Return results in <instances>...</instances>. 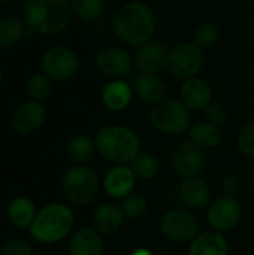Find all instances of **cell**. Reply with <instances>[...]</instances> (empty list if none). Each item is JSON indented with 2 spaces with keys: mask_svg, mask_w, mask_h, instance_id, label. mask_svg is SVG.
Instances as JSON below:
<instances>
[{
  "mask_svg": "<svg viewBox=\"0 0 254 255\" xmlns=\"http://www.w3.org/2000/svg\"><path fill=\"white\" fill-rule=\"evenodd\" d=\"M157 28V18L154 10L141 0L124 3L112 19V30L115 36L126 45L141 46L151 40Z\"/></svg>",
  "mask_w": 254,
  "mask_h": 255,
  "instance_id": "obj_1",
  "label": "cell"
},
{
  "mask_svg": "<svg viewBox=\"0 0 254 255\" xmlns=\"http://www.w3.org/2000/svg\"><path fill=\"white\" fill-rule=\"evenodd\" d=\"M70 0H27L24 21L34 33L52 36L64 31L72 19Z\"/></svg>",
  "mask_w": 254,
  "mask_h": 255,
  "instance_id": "obj_2",
  "label": "cell"
},
{
  "mask_svg": "<svg viewBox=\"0 0 254 255\" xmlns=\"http://www.w3.org/2000/svg\"><path fill=\"white\" fill-rule=\"evenodd\" d=\"M96 152L109 163L130 164L141 152V140L138 134L126 126H106L94 139Z\"/></svg>",
  "mask_w": 254,
  "mask_h": 255,
  "instance_id": "obj_3",
  "label": "cell"
},
{
  "mask_svg": "<svg viewBox=\"0 0 254 255\" xmlns=\"http://www.w3.org/2000/svg\"><path fill=\"white\" fill-rule=\"evenodd\" d=\"M73 212L63 203H49L34 217L28 232L39 244H55L64 239L73 229Z\"/></svg>",
  "mask_w": 254,
  "mask_h": 255,
  "instance_id": "obj_4",
  "label": "cell"
},
{
  "mask_svg": "<svg viewBox=\"0 0 254 255\" xmlns=\"http://www.w3.org/2000/svg\"><path fill=\"white\" fill-rule=\"evenodd\" d=\"M61 187L70 203L76 206H85L96 200L100 182L94 169L88 167L87 164H76L64 173Z\"/></svg>",
  "mask_w": 254,
  "mask_h": 255,
  "instance_id": "obj_5",
  "label": "cell"
},
{
  "mask_svg": "<svg viewBox=\"0 0 254 255\" xmlns=\"http://www.w3.org/2000/svg\"><path fill=\"white\" fill-rule=\"evenodd\" d=\"M150 123L163 134L180 136L192 127L190 109L178 99H165L151 109Z\"/></svg>",
  "mask_w": 254,
  "mask_h": 255,
  "instance_id": "obj_6",
  "label": "cell"
},
{
  "mask_svg": "<svg viewBox=\"0 0 254 255\" xmlns=\"http://www.w3.org/2000/svg\"><path fill=\"white\" fill-rule=\"evenodd\" d=\"M205 63L204 51L195 43H181L171 49L168 60V70L178 79H190L198 76Z\"/></svg>",
  "mask_w": 254,
  "mask_h": 255,
  "instance_id": "obj_7",
  "label": "cell"
},
{
  "mask_svg": "<svg viewBox=\"0 0 254 255\" xmlns=\"http://www.w3.org/2000/svg\"><path fill=\"white\" fill-rule=\"evenodd\" d=\"M78 55L67 46L49 48L42 57V70L51 79L67 81L78 72Z\"/></svg>",
  "mask_w": 254,
  "mask_h": 255,
  "instance_id": "obj_8",
  "label": "cell"
},
{
  "mask_svg": "<svg viewBox=\"0 0 254 255\" xmlns=\"http://www.w3.org/2000/svg\"><path fill=\"white\" fill-rule=\"evenodd\" d=\"M169 54L171 51L165 42L151 39L136 48L133 55V63L141 73L159 75L160 72L168 69Z\"/></svg>",
  "mask_w": 254,
  "mask_h": 255,
  "instance_id": "obj_9",
  "label": "cell"
},
{
  "mask_svg": "<svg viewBox=\"0 0 254 255\" xmlns=\"http://www.w3.org/2000/svg\"><path fill=\"white\" fill-rule=\"evenodd\" d=\"M172 166L177 175L183 179L198 178L205 166L204 149L196 146L192 140L180 142L172 152Z\"/></svg>",
  "mask_w": 254,
  "mask_h": 255,
  "instance_id": "obj_10",
  "label": "cell"
},
{
  "mask_svg": "<svg viewBox=\"0 0 254 255\" xmlns=\"http://www.w3.org/2000/svg\"><path fill=\"white\" fill-rule=\"evenodd\" d=\"M160 229L165 238L174 242H192L198 236L199 226L193 215L186 211H169L163 215Z\"/></svg>",
  "mask_w": 254,
  "mask_h": 255,
  "instance_id": "obj_11",
  "label": "cell"
},
{
  "mask_svg": "<svg viewBox=\"0 0 254 255\" xmlns=\"http://www.w3.org/2000/svg\"><path fill=\"white\" fill-rule=\"evenodd\" d=\"M94 66L99 73L109 78L121 79L123 76H127L132 72L135 63L133 57L126 49L117 46H106L97 52L94 58Z\"/></svg>",
  "mask_w": 254,
  "mask_h": 255,
  "instance_id": "obj_12",
  "label": "cell"
},
{
  "mask_svg": "<svg viewBox=\"0 0 254 255\" xmlns=\"http://www.w3.org/2000/svg\"><path fill=\"white\" fill-rule=\"evenodd\" d=\"M241 220L240 203L229 196L217 199L208 209V223L216 232H229Z\"/></svg>",
  "mask_w": 254,
  "mask_h": 255,
  "instance_id": "obj_13",
  "label": "cell"
},
{
  "mask_svg": "<svg viewBox=\"0 0 254 255\" xmlns=\"http://www.w3.org/2000/svg\"><path fill=\"white\" fill-rule=\"evenodd\" d=\"M180 100L190 111H204L213 102V88L207 79L193 76L181 84Z\"/></svg>",
  "mask_w": 254,
  "mask_h": 255,
  "instance_id": "obj_14",
  "label": "cell"
},
{
  "mask_svg": "<svg viewBox=\"0 0 254 255\" xmlns=\"http://www.w3.org/2000/svg\"><path fill=\"white\" fill-rule=\"evenodd\" d=\"M46 112L40 102H25L19 105L12 114V127L21 134H30L39 130L45 121Z\"/></svg>",
  "mask_w": 254,
  "mask_h": 255,
  "instance_id": "obj_15",
  "label": "cell"
},
{
  "mask_svg": "<svg viewBox=\"0 0 254 255\" xmlns=\"http://www.w3.org/2000/svg\"><path fill=\"white\" fill-rule=\"evenodd\" d=\"M135 182L136 176L132 167L127 164H117L105 175L103 190L112 199H124L130 193H133Z\"/></svg>",
  "mask_w": 254,
  "mask_h": 255,
  "instance_id": "obj_16",
  "label": "cell"
},
{
  "mask_svg": "<svg viewBox=\"0 0 254 255\" xmlns=\"http://www.w3.org/2000/svg\"><path fill=\"white\" fill-rule=\"evenodd\" d=\"M135 93L141 102L147 105H157L165 100L166 84L156 73H141L135 79Z\"/></svg>",
  "mask_w": 254,
  "mask_h": 255,
  "instance_id": "obj_17",
  "label": "cell"
},
{
  "mask_svg": "<svg viewBox=\"0 0 254 255\" xmlns=\"http://www.w3.org/2000/svg\"><path fill=\"white\" fill-rule=\"evenodd\" d=\"M124 212L115 203H105L93 214V229L100 235H114L124 223Z\"/></svg>",
  "mask_w": 254,
  "mask_h": 255,
  "instance_id": "obj_18",
  "label": "cell"
},
{
  "mask_svg": "<svg viewBox=\"0 0 254 255\" xmlns=\"http://www.w3.org/2000/svg\"><path fill=\"white\" fill-rule=\"evenodd\" d=\"M133 99V90L130 84L123 79L111 81L102 91V102L105 108L114 112H121L129 108Z\"/></svg>",
  "mask_w": 254,
  "mask_h": 255,
  "instance_id": "obj_19",
  "label": "cell"
},
{
  "mask_svg": "<svg viewBox=\"0 0 254 255\" xmlns=\"http://www.w3.org/2000/svg\"><path fill=\"white\" fill-rule=\"evenodd\" d=\"M102 235L94 229H81L69 241V255H102Z\"/></svg>",
  "mask_w": 254,
  "mask_h": 255,
  "instance_id": "obj_20",
  "label": "cell"
},
{
  "mask_svg": "<svg viewBox=\"0 0 254 255\" xmlns=\"http://www.w3.org/2000/svg\"><path fill=\"white\" fill-rule=\"evenodd\" d=\"M229 245L225 236L217 232H205L198 235L189 248V255H228Z\"/></svg>",
  "mask_w": 254,
  "mask_h": 255,
  "instance_id": "obj_21",
  "label": "cell"
},
{
  "mask_svg": "<svg viewBox=\"0 0 254 255\" xmlns=\"http://www.w3.org/2000/svg\"><path fill=\"white\" fill-rule=\"evenodd\" d=\"M36 214L34 203L25 196L15 197L7 206V218L16 229H30Z\"/></svg>",
  "mask_w": 254,
  "mask_h": 255,
  "instance_id": "obj_22",
  "label": "cell"
},
{
  "mask_svg": "<svg viewBox=\"0 0 254 255\" xmlns=\"http://www.w3.org/2000/svg\"><path fill=\"white\" fill-rule=\"evenodd\" d=\"M190 140L201 149H211L222 142V130L210 121H199L189 128Z\"/></svg>",
  "mask_w": 254,
  "mask_h": 255,
  "instance_id": "obj_23",
  "label": "cell"
},
{
  "mask_svg": "<svg viewBox=\"0 0 254 255\" xmlns=\"http://www.w3.org/2000/svg\"><path fill=\"white\" fill-rule=\"evenodd\" d=\"M180 193H181V199H183L184 205L192 209H201L210 200L208 187L205 185V182H202L198 178L184 179L181 184Z\"/></svg>",
  "mask_w": 254,
  "mask_h": 255,
  "instance_id": "obj_24",
  "label": "cell"
},
{
  "mask_svg": "<svg viewBox=\"0 0 254 255\" xmlns=\"http://www.w3.org/2000/svg\"><path fill=\"white\" fill-rule=\"evenodd\" d=\"M96 152V143L87 134H76L69 140L67 154L76 164H87Z\"/></svg>",
  "mask_w": 254,
  "mask_h": 255,
  "instance_id": "obj_25",
  "label": "cell"
},
{
  "mask_svg": "<svg viewBox=\"0 0 254 255\" xmlns=\"http://www.w3.org/2000/svg\"><path fill=\"white\" fill-rule=\"evenodd\" d=\"M24 36V24L16 18L0 19V49L10 48Z\"/></svg>",
  "mask_w": 254,
  "mask_h": 255,
  "instance_id": "obj_26",
  "label": "cell"
},
{
  "mask_svg": "<svg viewBox=\"0 0 254 255\" xmlns=\"http://www.w3.org/2000/svg\"><path fill=\"white\" fill-rule=\"evenodd\" d=\"M73 15L84 21H94L105 10V0H70Z\"/></svg>",
  "mask_w": 254,
  "mask_h": 255,
  "instance_id": "obj_27",
  "label": "cell"
},
{
  "mask_svg": "<svg viewBox=\"0 0 254 255\" xmlns=\"http://www.w3.org/2000/svg\"><path fill=\"white\" fill-rule=\"evenodd\" d=\"M130 167L136 178L145 181V179H151L157 175L159 163L150 152H139L130 163Z\"/></svg>",
  "mask_w": 254,
  "mask_h": 255,
  "instance_id": "obj_28",
  "label": "cell"
},
{
  "mask_svg": "<svg viewBox=\"0 0 254 255\" xmlns=\"http://www.w3.org/2000/svg\"><path fill=\"white\" fill-rule=\"evenodd\" d=\"M219 39H220L219 27L213 22H204L196 28L193 36V43L205 52L213 49L219 42Z\"/></svg>",
  "mask_w": 254,
  "mask_h": 255,
  "instance_id": "obj_29",
  "label": "cell"
},
{
  "mask_svg": "<svg viewBox=\"0 0 254 255\" xmlns=\"http://www.w3.org/2000/svg\"><path fill=\"white\" fill-rule=\"evenodd\" d=\"M27 94L30 100H45L51 94V78L46 73H34L27 82Z\"/></svg>",
  "mask_w": 254,
  "mask_h": 255,
  "instance_id": "obj_30",
  "label": "cell"
},
{
  "mask_svg": "<svg viewBox=\"0 0 254 255\" xmlns=\"http://www.w3.org/2000/svg\"><path fill=\"white\" fill-rule=\"evenodd\" d=\"M121 209L124 212V215L127 218H141L147 209H148V203H147V199L142 196V194H138V193H130L129 196H126L123 199V203H121Z\"/></svg>",
  "mask_w": 254,
  "mask_h": 255,
  "instance_id": "obj_31",
  "label": "cell"
},
{
  "mask_svg": "<svg viewBox=\"0 0 254 255\" xmlns=\"http://www.w3.org/2000/svg\"><path fill=\"white\" fill-rule=\"evenodd\" d=\"M237 145L243 154L254 158V123L246 124L240 130L237 136Z\"/></svg>",
  "mask_w": 254,
  "mask_h": 255,
  "instance_id": "obj_32",
  "label": "cell"
},
{
  "mask_svg": "<svg viewBox=\"0 0 254 255\" xmlns=\"http://www.w3.org/2000/svg\"><path fill=\"white\" fill-rule=\"evenodd\" d=\"M205 118L207 121L216 124V126H222L229 120V112L226 111V108L220 103H214L211 102L205 109H204Z\"/></svg>",
  "mask_w": 254,
  "mask_h": 255,
  "instance_id": "obj_33",
  "label": "cell"
},
{
  "mask_svg": "<svg viewBox=\"0 0 254 255\" xmlns=\"http://www.w3.org/2000/svg\"><path fill=\"white\" fill-rule=\"evenodd\" d=\"M3 255H34L33 248L24 239H9L3 247Z\"/></svg>",
  "mask_w": 254,
  "mask_h": 255,
  "instance_id": "obj_34",
  "label": "cell"
},
{
  "mask_svg": "<svg viewBox=\"0 0 254 255\" xmlns=\"http://www.w3.org/2000/svg\"><path fill=\"white\" fill-rule=\"evenodd\" d=\"M223 191L226 193V196L234 197L238 193V181L235 178H226L223 181Z\"/></svg>",
  "mask_w": 254,
  "mask_h": 255,
  "instance_id": "obj_35",
  "label": "cell"
},
{
  "mask_svg": "<svg viewBox=\"0 0 254 255\" xmlns=\"http://www.w3.org/2000/svg\"><path fill=\"white\" fill-rule=\"evenodd\" d=\"M132 255H153V253L148 251V250H136Z\"/></svg>",
  "mask_w": 254,
  "mask_h": 255,
  "instance_id": "obj_36",
  "label": "cell"
},
{
  "mask_svg": "<svg viewBox=\"0 0 254 255\" xmlns=\"http://www.w3.org/2000/svg\"><path fill=\"white\" fill-rule=\"evenodd\" d=\"M6 1H9V0H0V4H1V3H6Z\"/></svg>",
  "mask_w": 254,
  "mask_h": 255,
  "instance_id": "obj_37",
  "label": "cell"
},
{
  "mask_svg": "<svg viewBox=\"0 0 254 255\" xmlns=\"http://www.w3.org/2000/svg\"><path fill=\"white\" fill-rule=\"evenodd\" d=\"M252 179H253V184H254V169H253V173H252Z\"/></svg>",
  "mask_w": 254,
  "mask_h": 255,
  "instance_id": "obj_38",
  "label": "cell"
},
{
  "mask_svg": "<svg viewBox=\"0 0 254 255\" xmlns=\"http://www.w3.org/2000/svg\"><path fill=\"white\" fill-rule=\"evenodd\" d=\"M112 1H126V0H112Z\"/></svg>",
  "mask_w": 254,
  "mask_h": 255,
  "instance_id": "obj_39",
  "label": "cell"
},
{
  "mask_svg": "<svg viewBox=\"0 0 254 255\" xmlns=\"http://www.w3.org/2000/svg\"><path fill=\"white\" fill-rule=\"evenodd\" d=\"M0 79H1V70H0Z\"/></svg>",
  "mask_w": 254,
  "mask_h": 255,
  "instance_id": "obj_40",
  "label": "cell"
}]
</instances>
